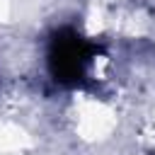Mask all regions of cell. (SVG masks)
<instances>
[{
    "label": "cell",
    "mask_w": 155,
    "mask_h": 155,
    "mask_svg": "<svg viewBox=\"0 0 155 155\" xmlns=\"http://www.w3.org/2000/svg\"><path fill=\"white\" fill-rule=\"evenodd\" d=\"M92 56H94L92 46L82 36H78L75 31H68L53 41L48 61H51V70H53L56 80L78 82L87 75V65H90Z\"/></svg>",
    "instance_id": "6da1fadb"
}]
</instances>
